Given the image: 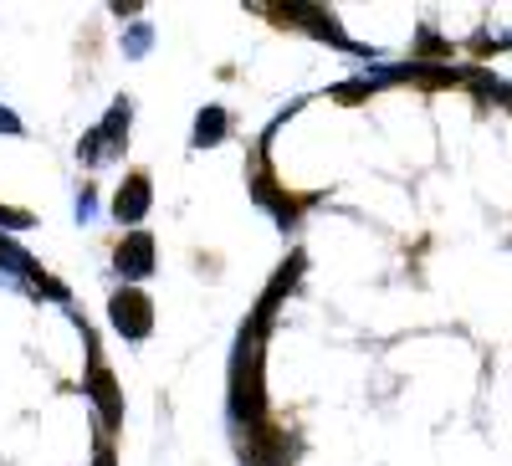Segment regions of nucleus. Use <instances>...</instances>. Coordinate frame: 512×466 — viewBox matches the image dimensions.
Instances as JSON below:
<instances>
[{
  "mask_svg": "<svg viewBox=\"0 0 512 466\" xmlns=\"http://www.w3.org/2000/svg\"><path fill=\"white\" fill-rule=\"evenodd\" d=\"M262 344H267V323L246 318V328L236 338V354H231V420L246 436L272 426L267 420V395H262Z\"/></svg>",
  "mask_w": 512,
  "mask_h": 466,
  "instance_id": "obj_1",
  "label": "nucleus"
},
{
  "mask_svg": "<svg viewBox=\"0 0 512 466\" xmlns=\"http://www.w3.org/2000/svg\"><path fill=\"white\" fill-rule=\"evenodd\" d=\"M128 123H134V103H128V98H118V103L103 113V123H98V129H88V134H82V144H77L82 164H108V159L123 149V139H128Z\"/></svg>",
  "mask_w": 512,
  "mask_h": 466,
  "instance_id": "obj_2",
  "label": "nucleus"
},
{
  "mask_svg": "<svg viewBox=\"0 0 512 466\" xmlns=\"http://www.w3.org/2000/svg\"><path fill=\"white\" fill-rule=\"evenodd\" d=\"M108 323L128 338V344H144V338L154 333V303L144 298L139 287H123V292H113V303H108Z\"/></svg>",
  "mask_w": 512,
  "mask_h": 466,
  "instance_id": "obj_3",
  "label": "nucleus"
},
{
  "mask_svg": "<svg viewBox=\"0 0 512 466\" xmlns=\"http://www.w3.org/2000/svg\"><path fill=\"white\" fill-rule=\"evenodd\" d=\"M82 390H88L93 395V405H98V415H103V426L113 431L118 426V420H123V390H118V379H113V369L93 354L88 359V385H82Z\"/></svg>",
  "mask_w": 512,
  "mask_h": 466,
  "instance_id": "obj_4",
  "label": "nucleus"
},
{
  "mask_svg": "<svg viewBox=\"0 0 512 466\" xmlns=\"http://www.w3.org/2000/svg\"><path fill=\"white\" fill-rule=\"evenodd\" d=\"M251 200L262 205V210H272L282 231H287V226H297V210H303L287 190H277V180L267 175V164H256V175H251Z\"/></svg>",
  "mask_w": 512,
  "mask_h": 466,
  "instance_id": "obj_5",
  "label": "nucleus"
},
{
  "mask_svg": "<svg viewBox=\"0 0 512 466\" xmlns=\"http://www.w3.org/2000/svg\"><path fill=\"white\" fill-rule=\"evenodd\" d=\"M113 262H118V272H123L128 282H144V277L154 272V236H149V231H128V236L118 241V251H113Z\"/></svg>",
  "mask_w": 512,
  "mask_h": 466,
  "instance_id": "obj_6",
  "label": "nucleus"
},
{
  "mask_svg": "<svg viewBox=\"0 0 512 466\" xmlns=\"http://www.w3.org/2000/svg\"><path fill=\"white\" fill-rule=\"evenodd\" d=\"M149 205H154L149 175H128V180L118 185V195H113V216H118V226H139V221L149 216Z\"/></svg>",
  "mask_w": 512,
  "mask_h": 466,
  "instance_id": "obj_7",
  "label": "nucleus"
},
{
  "mask_svg": "<svg viewBox=\"0 0 512 466\" xmlns=\"http://www.w3.org/2000/svg\"><path fill=\"white\" fill-rule=\"evenodd\" d=\"M303 267H308V262H303V251H292V257L282 262V272H277V277L267 282V292H262V298H256V313H251L256 323H267V328H272V318H277V303H282L287 292H292V282L303 277Z\"/></svg>",
  "mask_w": 512,
  "mask_h": 466,
  "instance_id": "obj_8",
  "label": "nucleus"
},
{
  "mask_svg": "<svg viewBox=\"0 0 512 466\" xmlns=\"http://www.w3.org/2000/svg\"><path fill=\"white\" fill-rule=\"evenodd\" d=\"M231 134V113L221 103H205L200 118H195V149H210V144H221Z\"/></svg>",
  "mask_w": 512,
  "mask_h": 466,
  "instance_id": "obj_9",
  "label": "nucleus"
},
{
  "mask_svg": "<svg viewBox=\"0 0 512 466\" xmlns=\"http://www.w3.org/2000/svg\"><path fill=\"white\" fill-rule=\"evenodd\" d=\"M149 41H154L149 21H134V26H128V36H123V52H128V57H144V52H149Z\"/></svg>",
  "mask_w": 512,
  "mask_h": 466,
  "instance_id": "obj_10",
  "label": "nucleus"
},
{
  "mask_svg": "<svg viewBox=\"0 0 512 466\" xmlns=\"http://www.w3.org/2000/svg\"><path fill=\"white\" fill-rule=\"evenodd\" d=\"M420 57H446V62H451V41H441L436 31H420ZM420 57H415V62H420Z\"/></svg>",
  "mask_w": 512,
  "mask_h": 466,
  "instance_id": "obj_11",
  "label": "nucleus"
},
{
  "mask_svg": "<svg viewBox=\"0 0 512 466\" xmlns=\"http://www.w3.org/2000/svg\"><path fill=\"white\" fill-rule=\"evenodd\" d=\"M98 216V195H93V185H82V195H77V221L88 226Z\"/></svg>",
  "mask_w": 512,
  "mask_h": 466,
  "instance_id": "obj_12",
  "label": "nucleus"
},
{
  "mask_svg": "<svg viewBox=\"0 0 512 466\" xmlns=\"http://www.w3.org/2000/svg\"><path fill=\"white\" fill-rule=\"evenodd\" d=\"M0 226H6V231H26V226H31V216H26V210L0 205Z\"/></svg>",
  "mask_w": 512,
  "mask_h": 466,
  "instance_id": "obj_13",
  "label": "nucleus"
},
{
  "mask_svg": "<svg viewBox=\"0 0 512 466\" xmlns=\"http://www.w3.org/2000/svg\"><path fill=\"white\" fill-rule=\"evenodd\" d=\"M0 134H26V129H21V118H16L11 108H0Z\"/></svg>",
  "mask_w": 512,
  "mask_h": 466,
  "instance_id": "obj_14",
  "label": "nucleus"
},
{
  "mask_svg": "<svg viewBox=\"0 0 512 466\" xmlns=\"http://www.w3.org/2000/svg\"><path fill=\"white\" fill-rule=\"evenodd\" d=\"M93 466H118V456H113V446H108V441L98 446V456H93Z\"/></svg>",
  "mask_w": 512,
  "mask_h": 466,
  "instance_id": "obj_15",
  "label": "nucleus"
},
{
  "mask_svg": "<svg viewBox=\"0 0 512 466\" xmlns=\"http://www.w3.org/2000/svg\"><path fill=\"white\" fill-rule=\"evenodd\" d=\"M497 103H512V82H502V88H497Z\"/></svg>",
  "mask_w": 512,
  "mask_h": 466,
  "instance_id": "obj_16",
  "label": "nucleus"
}]
</instances>
